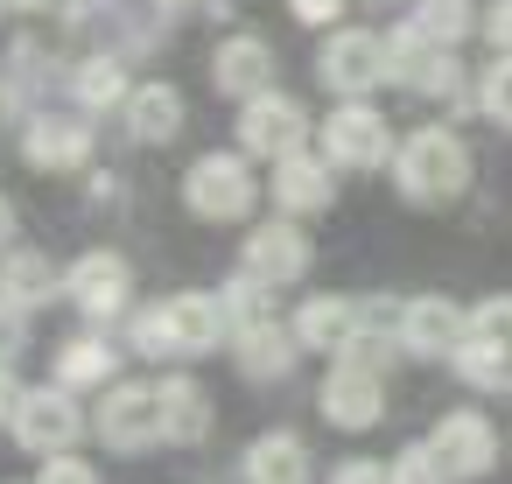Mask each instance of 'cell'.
<instances>
[{"mask_svg":"<svg viewBox=\"0 0 512 484\" xmlns=\"http://www.w3.org/2000/svg\"><path fill=\"white\" fill-rule=\"evenodd\" d=\"M393 183L407 204L435 211V204H456L470 190V148L449 134V127H414L400 148H393Z\"/></svg>","mask_w":512,"mask_h":484,"instance_id":"obj_1","label":"cell"},{"mask_svg":"<svg viewBox=\"0 0 512 484\" xmlns=\"http://www.w3.org/2000/svg\"><path fill=\"white\" fill-rule=\"evenodd\" d=\"M218 337H232L218 295H169V302L134 316V351L141 358H204V351H218Z\"/></svg>","mask_w":512,"mask_h":484,"instance_id":"obj_2","label":"cell"},{"mask_svg":"<svg viewBox=\"0 0 512 484\" xmlns=\"http://www.w3.org/2000/svg\"><path fill=\"white\" fill-rule=\"evenodd\" d=\"M183 204H190V218H204V225H239L253 204H260V183H253V169H246V155H197L190 169H183Z\"/></svg>","mask_w":512,"mask_h":484,"instance_id":"obj_3","label":"cell"},{"mask_svg":"<svg viewBox=\"0 0 512 484\" xmlns=\"http://www.w3.org/2000/svg\"><path fill=\"white\" fill-rule=\"evenodd\" d=\"M449 365L484 393H512V295H491L470 309V330H463Z\"/></svg>","mask_w":512,"mask_h":484,"instance_id":"obj_4","label":"cell"},{"mask_svg":"<svg viewBox=\"0 0 512 484\" xmlns=\"http://www.w3.org/2000/svg\"><path fill=\"white\" fill-rule=\"evenodd\" d=\"M316 85L337 99H365L386 85V36L372 29H330L316 43Z\"/></svg>","mask_w":512,"mask_h":484,"instance_id":"obj_5","label":"cell"},{"mask_svg":"<svg viewBox=\"0 0 512 484\" xmlns=\"http://www.w3.org/2000/svg\"><path fill=\"white\" fill-rule=\"evenodd\" d=\"M386 78L407 85V92H421V99H463V64H456V50L428 43V36L407 29V22L386 36Z\"/></svg>","mask_w":512,"mask_h":484,"instance_id":"obj_6","label":"cell"},{"mask_svg":"<svg viewBox=\"0 0 512 484\" xmlns=\"http://www.w3.org/2000/svg\"><path fill=\"white\" fill-rule=\"evenodd\" d=\"M309 148V113L288 92H260L239 106V155L246 162H288Z\"/></svg>","mask_w":512,"mask_h":484,"instance_id":"obj_7","label":"cell"},{"mask_svg":"<svg viewBox=\"0 0 512 484\" xmlns=\"http://www.w3.org/2000/svg\"><path fill=\"white\" fill-rule=\"evenodd\" d=\"M393 148H400V141H393L386 113H372L365 99L330 106V120H323V162H330V169H386Z\"/></svg>","mask_w":512,"mask_h":484,"instance_id":"obj_8","label":"cell"},{"mask_svg":"<svg viewBox=\"0 0 512 484\" xmlns=\"http://www.w3.org/2000/svg\"><path fill=\"white\" fill-rule=\"evenodd\" d=\"M8 421H15V442H22L29 456H64V449L92 428L85 407L71 400V386H29L22 407H15Z\"/></svg>","mask_w":512,"mask_h":484,"instance_id":"obj_9","label":"cell"},{"mask_svg":"<svg viewBox=\"0 0 512 484\" xmlns=\"http://www.w3.org/2000/svg\"><path fill=\"white\" fill-rule=\"evenodd\" d=\"M99 148L92 134V113H29L22 127V162L43 169V176H64V169H85Z\"/></svg>","mask_w":512,"mask_h":484,"instance_id":"obj_10","label":"cell"},{"mask_svg":"<svg viewBox=\"0 0 512 484\" xmlns=\"http://www.w3.org/2000/svg\"><path fill=\"white\" fill-rule=\"evenodd\" d=\"M92 435L106 449H120V456L155 449L162 442V400H155V386H106V400L92 414Z\"/></svg>","mask_w":512,"mask_h":484,"instance_id":"obj_11","label":"cell"},{"mask_svg":"<svg viewBox=\"0 0 512 484\" xmlns=\"http://www.w3.org/2000/svg\"><path fill=\"white\" fill-rule=\"evenodd\" d=\"M316 407H323V421L330 428H372L379 414H386V379L372 372V365H351V358H337L330 372H323V386H316Z\"/></svg>","mask_w":512,"mask_h":484,"instance_id":"obj_12","label":"cell"},{"mask_svg":"<svg viewBox=\"0 0 512 484\" xmlns=\"http://www.w3.org/2000/svg\"><path fill=\"white\" fill-rule=\"evenodd\" d=\"M309 260H316V246L295 218H267V225L246 232V274L267 281V288H295L309 274Z\"/></svg>","mask_w":512,"mask_h":484,"instance_id":"obj_13","label":"cell"},{"mask_svg":"<svg viewBox=\"0 0 512 484\" xmlns=\"http://www.w3.org/2000/svg\"><path fill=\"white\" fill-rule=\"evenodd\" d=\"M463 330H470V316H463L456 302H442V295H414V302H400V323H393V337H400L407 358H456Z\"/></svg>","mask_w":512,"mask_h":484,"instance_id":"obj_14","label":"cell"},{"mask_svg":"<svg viewBox=\"0 0 512 484\" xmlns=\"http://www.w3.org/2000/svg\"><path fill=\"white\" fill-rule=\"evenodd\" d=\"M64 295H71L85 316L106 323V316L127 309V295H134V267H127L120 253H106V246H99V253H78L71 274H64Z\"/></svg>","mask_w":512,"mask_h":484,"instance_id":"obj_15","label":"cell"},{"mask_svg":"<svg viewBox=\"0 0 512 484\" xmlns=\"http://www.w3.org/2000/svg\"><path fill=\"white\" fill-rule=\"evenodd\" d=\"M428 449L442 456L449 477H484V470L498 463V428H491L484 414H470V407H449V414L435 421Z\"/></svg>","mask_w":512,"mask_h":484,"instance_id":"obj_16","label":"cell"},{"mask_svg":"<svg viewBox=\"0 0 512 484\" xmlns=\"http://www.w3.org/2000/svg\"><path fill=\"white\" fill-rule=\"evenodd\" d=\"M365 323H372V309H365L358 295H309V302L295 309L288 330H295L302 351H330V358H344V344H351Z\"/></svg>","mask_w":512,"mask_h":484,"instance_id":"obj_17","label":"cell"},{"mask_svg":"<svg viewBox=\"0 0 512 484\" xmlns=\"http://www.w3.org/2000/svg\"><path fill=\"white\" fill-rule=\"evenodd\" d=\"M211 85H218V99H239V106L274 92V50L260 36H225L211 50Z\"/></svg>","mask_w":512,"mask_h":484,"instance_id":"obj_18","label":"cell"},{"mask_svg":"<svg viewBox=\"0 0 512 484\" xmlns=\"http://www.w3.org/2000/svg\"><path fill=\"white\" fill-rule=\"evenodd\" d=\"M120 120H127V134H134L141 148H169V141L183 134L190 106H183V92H176V85L148 78V85H134V99L120 106Z\"/></svg>","mask_w":512,"mask_h":484,"instance_id":"obj_19","label":"cell"},{"mask_svg":"<svg viewBox=\"0 0 512 484\" xmlns=\"http://www.w3.org/2000/svg\"><path fill=\"white\" fill-rule=\"evenodd\" d=\"M274 204H281V218H309V211H330L337 204V176H330V162L323 155H288V162H274Z\"/></svg>","mask_w":512,"mask_h":484,"instance_id":"obj_20","label":"cell"},{"mask_svg":"<svg viewBox=\"0 0 512 484\" xmlns=\"http://www.w3.org/2000/svg\"><path fill=\"white\" fill-rule=\"evenodd\" d=\"M155 400H162V442L197 449V442L211 435V393H204L190 372H169V379L155 386Z\"/></svg>","mask_w":512,"mask_h":484,"instance_id":"obj_21","label":"cell"},{"mask_svg":"<svg viewBox=\"0 0 512 484\" xmlns=\"http://www.w3.org/2000/svg\"><path fill=\"white\" fill-rule=\"evenodd\" d=\"M232 351H239V372L246 379H288L302 344H295V330H281L274 316H260V323L232 330Z\"/></svg>","mask_w":512,"mask_h":484,"instance_id":"obj_22","label":"cell"},{"mask_svg":"<svg viewBox=\"0 0 512 484\" xmlns=\"http://www.w3.org/2000/svg\"><path fill=\"white\" fill-rule=\"evenodd\" d=\"M57 288H64V274L50 267V253H36V246H8V253H0V302L43 309Z\"/></svg>","mask_w":512,"mask_h":484,"instance_id":"obj_23","label":"cell"},{"mask_svg":"<svg viewBox=\"0 0 512 484\" xmlns=\"http://www.w3.org/2000/svg\"><path fill=\"white\" fill-rule=\"evenodd\" d=\"M71 99H78V113H120V106L134 99L127 64H120V57H85V64L71 71Z\"/></svg>","mask_w":512,"mask_h":484,"instance_id":"obj_24","label":"cell"},{"mask_svg":"<svg viewBox=\"0 0 512 484\" xmlns=\"http://www.w3.org/2000/svg\"><path fill=\"white\" fill-rule=\"evenodd\" d=\"M246 477H253V484H309V449H302V435H288V428L260 435V442L246 449Z\"/></svg>","mask_w":512,"mask_h":484,"instance_id":"obj_25","label":"cell"},{"mask_svg":"<svg viewBox=\"0 0 512 484\" xmlns=\"http://www.w3.org/2000/svg\"><path fill=\"white\" fill-rule=\"evenodd\" d=\"M113 372H120V351L106 344V337H71L64 351H57V386H113Z\"/></svg>","mask_w":512,"mask_h":484,"instance_id":"obj_26","label":"cell"},{"mask_svg":"<svg viewBox=\"0 0 512 484\" xmlns=\"http://www.w3.org/2000/svg\"><path fill=\"white\" fill-rule=\"evenodd\" d=\"M407 29H421L428 43H442V50H456L470 29H477V8L470 0H414V15H407Z\"/></svg>","mask_w":512,"mask_h":484,"instance_id":"obj_27","label":"cell"},{"mask_svg":"<svg viewBox=\"0 0 512 484\" xmlns=\"http://www.w3.org/2000/svg\"><path fill=\"white\" fill-rule=\"evenodd\" d=\"M477 113L512 134V57H491V71L477 78Z\"/></svg>","mask_w":512,"mask_h":484,"instance_id":"obj_28","label":"cell"},{"mask_svg":"<svg viewBox=\"0 0 512 484\" xmlns=\"http://www.w3.org/2000/svg\"><path fill=\"white\" fill-rule=\"evenodd\" d=\"M386 477H393V484H456V477L442 470V456H435L428 442H407V449H400V456L386 463Z\"/></svg>","mask_w":512,"mask_h":484,"instance_id":"obj_29","label":"cell"},{"mask_svg":"<svg viewBox=\"0 0 512 484\" xmlns=\"http://www.w3.org/2000/svg\"><path fill=\"white\" fill-rule=\"evenodd\" d=\"M22 351H29V309L0 302V365H15Z\"/></svg>","mask_w":512,"mask_h":484,"instance_id":"obj_30","label":"cell"},{"mask_svg":"<svg viewBox=\"0 0 512 484\" xmlns=\"http://www.w3.org/2000/svg\"><path fill=\"white\" fill-rule=\"evenodd\" d=\"M36 484H99V470L85 463V456H43V470H36Z\"/></svg>","mask_w":512,"mask_h":484,"instance_id":"obj_31","label":"cell"},{"mask_svg":"<svg viewBox=\"0 0 512 484\" xmlns=\"http://www.w3.org/2000/svg\"><path fill=\"white\" fill-rule=\"evenodd\" d=\"M477 29H484L491 57H512V0H491V8L477 15Z\"/></svg>","mask_w":512,"mask_h":484,"instance_id":"obj_32","label":"cell"},{"mask_svg":"<svg viewBox=\"0 0 512 484\" xmlns=\"http://www.w3.org/2000/svg\"><path fill=\"white\" fill-rule=\"evenodd\" d=\"M330 484H393V477L372 456H344V463H330Z\"/></svg>","mask_w":512,"mask_h":484,"instance_id":"obj_33","label":"cell"},{"mask_svg":"<svg viewBox=\"0 0 512 484\" xmlns=\"http://www.w3.org/2000/svg\"><path fill=\"white\" fill-rule=\"evenodd\" d=\"M162 22H197V15H225V0H148Z\"/></svg>","mask_w":512,"mask_h":484,"instance_id":"obj_34","label":"cell"},{"mask_svg":"<svg viewBox=\"0 0 512 484\" xmlns=\"http://www.w3.org/2000/svg\"><path fill=\"white\" fill-rule=\"evenodd\" d=\"M288 15L309 29H330V22H344V0H288Z\"/></svg>","mask_w":512,"mask_h":484,"instance_id":"obj_35","label":"cell"},{"mask_svg":"<svg viewBox=\"0 0 512 484\" xmlns=\"http://www.w3.org/2000/svg\"><path fill=\"white\" fill-rule=\"evenodd\" d=\"M15 232H22V218H15V204H8V190H0V253L15 246Z\"/></svg>","mask_w":512,"mask_h":484,"instance_id":"obj_36","label":"cell"},{"mask_svg":"<svg viewBox=\"0 0 512 484\" xmlns=\"http://www.w3.org/2000/svg\"><path fill=\"white\" fill-rule=\"evenodd\" d=\"M22 407V386H15V365H0V414Z\"/></svg>","mask_w":512,"mask_h":484,"instance_id":"obj_37","label":"cell"},{"mask_svg":"<svg viewBox=\"0 0 512 484\" xmlns=\"http://www.w3.org/2000/svg\"><path fill=\"white\" fill-rule=\"evenodd\" d=\"M8 8H22V15H50V8H64V0H8Z\"/></svg>","mask_w":512,"mask_h":484,"instance_id":"obj_38","label":"cell"},{"mask_svg":"<svg viewBox=\"0 0 512 484\" xmlns=\"http://www.w3.org/2000/svg\"><path fill=\"white\" fill-rule=\"evenodd\" d=\"M0 15H8V0H0Z\"/></svg>","mask_w":512,"mask_h":484,"instance_id":"obj_39","label":"cell"},{"mask_svg":"<svg viewBox=\"0 0 512 484\" xmlns=\"http://www.w3.org/2000/svg\"><path fill=\"white\" fill-rule=\"evenodd\" d=\"M379 8H386V0H379Z\"/></svg>","mask_w":512,"mask_h":484,"instance_id":"obj_40","label":"cell"}]
</instances>
